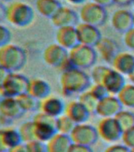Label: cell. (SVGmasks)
Returning a JSON list of instances; mask_svg holds the SVG:
<instances>
[{"instance_id":"cell-1","label":"cell","mask_w":134,"mask_h":152,"mask_svg":"<svg viewBox=\"0 0 134 152\" xmlns=\"http://www.w3.org/2000/svg\"><path fill=\"white\" fill-rule=\"evenodd\" d=\"M62 93L66 97L80 94L89 90L91 78L81 69L72 68L63 71L60 77Z\"/></svg>"},{"instance_id":"cell-2","label":"cell","mask_w":134,"mask_h":152,"mask_svg":"<svg viewBox=\"0 0 134 152\" xmlns=\"http://www.w3.org/2000/svg\"><path fill=\"white\" fill-rule=\"evenodd\" d=\"M26 63L27 54L20 46L9 43L0 48V64L9 72H17Z\"/></svg>"},{"instance_id":"cell-3","label":"cell","mask_w":134,"mask_h":152,"mask_svg":"<svg viewBox=\"0 0 134 152\" xmlns=\"http://www.w3.org/2000/svg\"><path fill=\"white\" fill-rule=\"evenodd\" d=\"M35 13L32 7L23 2H11L7 7V20L10 25L24 28L29 26L33 21Z\"/></svg>"},{"instance_id":"cell-4","label":"cell","mask_w":134,"mask_h":152,"mask_svg":"<svg viewBox=\"0 0 134 152\" xmlns=\"http://www.w3.org/2000/svg\"><path fill=\"white\" fill-rule=\"evenodd\" d=\"M43 61L50 66L56 67L62 72L72 68H76L69 58V51L59 44H51L45 48L43 52Z\"/></svg>"},{"instance_id":"cell-5","label":"cell","mask_w":134,"mask_h":152,"mask_svg":"<svg viewBox=\"0 0 134 152\" xmlns=\"http://www.w3.org/2000/svg\"><path fill=\"white\" fill-rule=\"evenodd\" d=\"M29 79L17 72H10L0 87L2 97H17L28 93Z\"/></svg>"},{"instance_id":"cell-6","label":"cell","mask_w":134,"mask_h":152,"mask_svg":"<svg viewBox=\"0 0 134 152\" xmlns=\"http://www.w3.org/2000/svg\"><path fill=\"white\" fill-rule=\"evenodd\" d=\"M35 140L47 142L56 133L57 118L42 112L38 113L33 119Z\"/></svg>"},{"instance_id":"cell-7","label":"cell","mask_w":134,"mask_h":152,"mask_svg":"<svg viewBox=\"0 0 134 152\" xmlns=\"http://www.w3.org/2000/svg\"><path fill=\"white\" fill-rule=\"evenodd\" d=\"M69 58L76 68H90L96 63L97 52L95 48L79 44L69 51Z\"/></svg>"},{"instance_id":"cell-8","label":"cell","mask_w":134,"mask_h":152,"mask_svg":"<svg viewBox=\"0 0 134 152\" xmlns=\"http://www.w3.org/2000/svg\"><path fill=\"white\" fill-rule=\"evenodd\" d=\"M79 18L83 23L99 28L106 24L107 21V12L105 7L95 2H86L80 8Z\"/></svg>"},{"instance_id":"cell-9","label":"cell","mask_w":134,"mask_h":152,"mask_svg":"<svg viewBox=\"0 0 134 152\" xmlns=\"http://www.w3.org/2000/svg\"><path fill=\"white\" fill-rule=\"evenodd\" d=\"M96 128L99 136L105 142H114L122 140L123 131L115 117L102 118Z\"/></svg>"},{"instance_id":"cell-10","label":"cell","mask_w":134,"mask_h":152,"mask_svg":"<svg viewBox=\"0 0 134 152\" xmlns=\"http://www.w3.org/2000/svg\"><path fill=\"white\" fill-rule=\"evenodd\" d=\"M70 135L73 143L88 147L95 144L99 137L96 128L85 123L77 124Z\"/></svg>"},{"instance_id":"cell-11","label":"cell","mask_w":134,"mask_h":152,"mask_svg":"<svg viewBox=\"0 0 134 152\" xmlns=\"http://www.w3.org/2000/svg\"><path fill=\"white\" fill-rule=\"evenodd\" d=\"M76 28L78 30L80 44L81 45L96 48L103 37L99 28L96 26L81 22L78 24Z\"/></svg>"},{"instance_id":"cell-12","label":"cell","mask_w":134,"mask_h":152,"mask_svg":"<svg viewBox=\"0 0 134 152\" xmlns=\"http://www.w3.org/2000/svg\"><path fill=\"white\" fill-rule=\"evenodd\" d=\"M111 25L117 32L125 34L134 28L133 14L128 10H117L111 17Z\"/></svg>"},{"instance_id":"cell-13","label":"cell","mask_w":134,"mask_h":152,"mask_svg":"<svg viewBox=\"0 0 134 152\" xmlns=\"http://www.w3.org/2000/svg\"><path fill=\"white\" fill-rule=\"evenodd\" d=\"M122 108L123 105L118 97L110 94L99 101L96 114L102 118L115 117L116 115L122 110Z\"/></svg>"},{"instance_id":"cell-14","label":"cell","mask_w":134,"mask_h":152,"mask_svg":"<svg viewBox=\"0 0 134 152\" xmlns=\"http://www.w3.org/2000/svg\"><path fill=\"white\" fill-rule=\"evenodd\" d=\"M55 38L57 44L68 51L80 44L76 26H67L57 28Z\"/></svg>"},{"instance_id":"cell-15","label":"cell","mask_w":134,"mask_h":152,"mask_svg":"<svg viewBox=\"0 0 134 152\" xmlns=\"http://www.w3.org/2000/svg\"><path fill=\"white\" fill-rule=\"evenodd\" d=\"M96 52L100 55L104 61L112 64L117 55L121 52V48L115 40L108 37H102L96 46Z\"/></svg>"},{"instance_id":"cell-16","label":"cell","mask_w":134,"mask_h":152,"mask_svg":"<svg viewBox=\"0 0 134 152\" xmlns=\"http://www.w3.org/2000/svg\"><path fill=\"white\" fill-rule=\"evenodd\" d=\"M79 15L73 10L62 6L51 21L54 27L59 28L67 26H77L79 24Z\"/></svg>"},{"instance_id":"cell-17","label":"cell","mask_w":134,"mask_h":152,"mask_svg":"<svg viewBox=\"0 0 134 152\" xmlns=\"http://www.w3.org/2000/svg\"><path fill=\"white\" fill-rule=\"evenodd\" d=\"M25 112L14 97H2L0 100V115L10 121L21 118Z\"/></svg>"},{"instance_id":"cell-18","label":"cell","mask_w":134,"mask_h":152,"mask_svg":"<svg viewBox=\"0 0 134 152\" xmlns=\"http://www.w3.org/2000/svg\"><path fill=\"white\" fill-rule=\"evenodd\" d=\"M102 84L105 86L110 94L117 95L126 83L123 75L114 69L110 68L104 76Z\"/></svg>"},{"instance_id":"cell-19","label":"cell","mask_w":134,"mask_h":152,"mask_svg":"<svg viewBox=\"0 0 134 152\" xmlns=\"http://www.w3.org/2000/svg\"><path fill=\"white\" fill-rule=\"evenodd\" d=\"M65 109L66 104L59 97L50 95L40 101V112L56 118L65 113Z\"/></svg>"},{"instance_id":"cell-20","label":"cell","mask_w":134,"mask_h":152,"mask_svg":"<svg viewBox=\"0 0 134 152\" xmlns=\"http://www.w3.org/2000/svg\"><path fill=\"white\" fill-rule=\"evenodd\" d=\"M65 114L77 124L85 123L91 113L79 101H71L66 104Z\"/></svg>"},{"instance_id":"cell-21","label":"cell","mask_w":134,"mask_h":152,"mask_svg":"<svg viewBox=\"0 0 134 152\" xmlns=\"http://www.w3.org/2000/svg\"><path fill=\"white\" fill-rule=\"evenodd\" d=\"M111 64L115 71L123 75L129 76L134 69V56L130 52H121Z\"/></svg>"},{"instance_id":"cell-22","label":"cell","mask_w":134,"mask_h":152,"mask_svg":"<svg viewBox=\"0 0 134 152\" xmlns=\"http://www.w3.org/2000/svg\"><path fill=\"white\" fill-rule=\"evenodd\" d=\"M46 143L47 152H69L73 141L70 135L58 132Z\"/></svg>"},{"instance_id":"cell-23","label":"cell","mask_w":134,"mask_h":152,"mask_svg":"<svg viewBox=\"0 0 134 152\" xmlns=\"http://www.w3.org/2000/svg\"><path fill=\"white\" fill-rule=\"evenodd\" d=\"M28 94L35 97L36 99H44L51 94V86L47 82L41 78L29 79Z\"/></svg>"},{"instance_id":"cell-24","label":"cell","mask_w":134,"mask_h":152,"mask_svg":"<svg viewBox=\"0 0 134 152\" xmlns=\"http://www.w3.org/2000/svg\"><path fill=\"white\" fill-rule=\"evenodd\" d=\"M62 5L59 0H36L35 8L38 13L44 18L51 19L61 9Z\"/></svg>"},{"instance_id":"cell-25","label":"cell","mask_w":134,"mask_h":152,"mask_svg":"<svg viewBox=\"0 0 134 152\" xmlns=\"http://www.w3.org/2000/svg\"><path fill=\"white\" fill-rule=\"evenodd\" d=\"M2 140L7 151L9 148L22 142L18 130L12 127H6L2 128Z\"/></svg>"},{"instance_id":"cell-26","label":"cell","mask_w":134,"mask_h":152,"mask_svg":"<svg viewBox=\"0 0 134 152\" xmlns=\"http://www.w3.org/2000/svg\"><path fill=\"white\" fill-rule=\"evenodd\" d=\"M19 104L25 113L26 112H35L40 110V101L30 95L28 93L17 97Z\"/></svg>"},{"instance_id":"cell-27","label":"cell","mask_w":134,"mask_h":152,"mask_svg":"<svg viewBox=\"0 0 134 152\" xmlns=\"http://www.w3.org/2000/svg\"><path fill=\"white\" fill-rule=\"evenodd\" d=\"M118 100L123 106L134 108V85L125 84V86L117 94Z\"/></svg>"},{"instance_id":"cell-28","label":"cell","mask_w":134,"mask_h":152,"mask_svg":"<svg viewBox=\"0 0 134 152\" xmlns=\"http://www.w3.org/2000/svg\"><path fill=\"white\" fill-rule=\"evenodd\" d=\"M77 124L71 120L68 116L64 113L59 117H57L56 128L59 133L65 134V135H70L73 128H75Z\"/></svg>"},{"instance_id":"cell-29","label":"cell","mask_w":134,"mask_h":152,"mask_svg":"<svg viewBox=\"0 0 134 152\" xmlns=\"http://www.w3.org/2000/svg\"><path fill=\"white\" fill-rule=\"evenodd\" d=\"M78 101L84 104V106L89 111L90 113H96V109L99 101L92 95L89 90H86L82 94H80L79 98H78Z\"/></svg>"},{"instance_id":"cell-30","label":"cell","mask_w":134,"mask_h":152,"mask_svg":"<svg viewBox=\"0 0 134 152\" xmlns=\"http://www.w3.org/2000/svg\"><path fill=\"white\" fill-rule=\"evenodd\" d=\"M115 119L123 132L134 127V113L128 110H122L115 116Z\"/></svg>"},{"instance_id":"cell-31","label":"cell","mask_w":134,"mask_h":152,"mask_svg":"<svg viewBox=\"0 0 134 152\" xmlns=\"http://www.w3.org/2000/svg\"><path fill=\"white\" fill-rule=\"evenodd\" d=\"M18 132L21 138L22 142L27 143L35 140L34 132V123L33 121H26L19 126Z\"/></svg>"},{"instance_id":"cell-32","label":"cell","mask_w":134,"mask_h":152,"mask_svg":"<svg viewBox=\"0 0 134 152\" xmlns=\"http://www.w3.org/2000/svg\"><path fill=\"white\" fill-rule=\"evenodd\" d=\"M110 67L103 65L96 66L92 71V79L95 84H102L103 79Z\"/></svg>"},{"instance_id":"cell-33","label":"cell","mask_w":134,"mask_h":152,"mask_svg":"<svg viewBox=\"0 0 134 152\" xmlns=\"http://www.w3.org/2000/svg\"><path fill=\"white\" fill-rule=\"evenodd\" d=\"M89 91L99 101L110 95L107 90L103 84H95L94 83V85L91 86V87L89 88Z\"/></svg>"},{"instance_id":"cell-34","label":"cell","mask_w":134,"mask_h":152,"mask_svg":"<svg viewBox=\"0 0 134 152\" xmlns=\"http://www.w3.org/2000/svg\"><path fill=\"white\" fill-rule=\"evenodd\" d=\"M25 144L28 152H47V143L40 140H33Z\"/></svg>"},{"instance_id":"cell-35","label":"cell","mask_w":134,"mask_h":152,"mask_svg":"<svg viewBox=\"0 0 134 152\" xmlns=\"http://www.w3.org/2000/svg\"><path fill=\"white\" fill-rule=\"evenodd\" d=\"M11 40V33L9 28L0 23V48L8 45Z\"/></svg>"},{"instance_id":"cell-36","label":"cell","mask_w":134,"mask_h":152,"mask_svg":"<svg viewBox=\"0 0 134 152\" xmlns=\"http://www.w3.org/2000/svg\"><path fill=\"white\" fill-rule=\"evenodd\" d=\"M122 140L123 144L130 149L134 148V127L123 132Z\"/></svg>"},{"instance_id":"cell-37","label":"cell","mask_w":134,"mask_h":152,"mask_svg":"<svg viewBox=\"0 0 134 152\" xmlns=\"http://www.w3.org/2000/svg\"><path fill=\"white\" fill-rule=\"evenodd\" d=\"M124 43L126 47L134 51V28L124 34Z\"/></svg>"},{"instance_id":"cell-38","label":"cell","mask_w":134,"mask_h":152,"mask_svg":"<svg viewBox=\"0 0 134 152\" xmlns=\"http://www.w3.org/2000/svg\"><path fill=\"white\" fill-rule=\"evenodd\" d=\"M104 152H131V149L124 144H114L107 147Z\"/></svg>"},{"instance_id":"cell-39","label":"cell","mask_w":134,"mask_h":152,"mask_svg":"<svg viewBox=\"0 0 134 152\" xmlns=\"http://www.w3.org/2000/svg\"><path fill=\"white\" fill-rule=\"evenodd\" d=\"M69 152H93L91 147H88L85 145H80L77 144V143H73L71 145L70 148Z\"/></svg>"},{"instance_id":"cell-40","label":"cell","mask_w":134,"mask_h":152,"mask_svg":"<svg viewBox=\"0 0 134 152\" xmlns=\"http://www.w3.org/2000/svg\"><path fill=\"white\" fill-rule=\"evenodd\" d=\"M7 152H28L26 148V144L24 142H21L20 144L14 146V147L9 148Z\"/></svg>"},{"instance_id":"cell-41","label":"cell","mask_w":134,"mask_h":152,"mask_svg":"<svg viewBox=\"0 0 134 152\" xmlns=\"http://www.w3.org/2000/svg\"><path fill=\"white\" fill-rule=\"evenodd\" d=\"M9 73L10 72L9 71H7L4 66H2L0 64V87L2 86V85L6 80V78H7V76L9 75Z\"/></svg>"},{"instance_id":"cell-42","label":"cell","mask_w":134,"mask_h":152,"mask_svg":"<svg viewBox=\"0 0 134 152\" xmlns=\"http://www.w3.org/2000/svg\"><path fill=\"white\" fill-rule=\"evenodd\" d=\"M92 2L105 8L111 7L112 5L114 4V0H92Z\"/></svg>"},{"instance_id":"cell-43","label":"cell","mask_w":134,"mask_h":152,"mask_svg":"<svg viewBox=\"0 0 134 152\" xmlns=\"http://www.w3.org/2000/svg\"><path fill=\"white\" fill-rule=\"evenodd\" d=\"M7 18V7L2 2H0V23Z\"/></svg>"},{"instance_id":"cell-44","label":"cell","mask_w":134,"mask_h":152,"mask_svg":"<svg viewBox=\"0 0 134 152\" xmlns=\"http://www.w3.org/2000/svg\"><path fill=\"white\" fill-rule=\"evenodd\" d=\"M134 0H114V4L120 7H128L133 3Z\"/></svg>"},{"instance_id":"cell-45","label":"cell","mask_w":134,"mask_h":152,"mask_svg":"<svg viewBox=\"0 0 134 152\" xmlns=\"http://www.w3.org/2000/svg\"><path fill=\"white\" fill-rule=\"evenodd\" d=\"M7 147H5L4 142L2 140V129H0V152H7Z\"/></svg>"},{"instance_id":"cell-46","label":"cell","mask_w":134,"mask_h":152,"mask_svg":"<svg viewBox=\"0 0 134 152\" xmlns=\"http://www.w3.org/2000/svg\"><path fill=\"white\" fill-rule=\"evenodd\" d=\"M67 2L73 5H80L83 4L86 0H66Z\"/></svg>"},{"instance_id":"cell-47","label":"cell","mask_w":134,"mask_h":152,"mask_svg":"<svg viewBox=\"0 0 134 152\" xmlns=\"http://www.w3.org/2000/svg\"><path fill=\"white\" fill-rule=\"evenodd\" d=\"M128 78H129V79L130 80V82L132 83V84H133L134 85V69H133V71L131 72V74H130V75L128 76Z\"/></svg>"},{"instance_id":"cell-48","label":"cell","mask_w":134,"mask_h":152,"mask_svg":"<svg viewBox=\"0 0 134 152\" xmlns=\"http://www.w3.org/2000/svg\"><path fill=\"white\" fill-rule=\"evenodd\" d=\"M10 1H12V0H0V2H10Z\"/></svg>"},{"instance_id":"cell-49","label":"cell","mask_w":134,"mask_h":152,"mask_svg":"<svg viewBox=\"0 0 134 152\" xmlns=\"http://www.w3.org/2000/svg\"><path fill=\"white\" fill-rule=\"evenodd\" d=\"M131 152H134V148H133V149H131Z\"/></svg>"},{"instance_id":"cell-50","label":"cell","mask_w":134,"mask_h":152,"mask_svg":"<svg viewBox=\"0 0 134 152\" xmlns=\"http://www.w3.org/2000/svg\"><path fill=\"white\" fill-rule=\"evenodd\" d=\"M133 7H134V1H133Z\"/></svg>"},{"instance_id":"cell-51","label":"cell","mask_w":134,"mask_h":152,"mask_svg":"<svg viewBox=\"0 0 134 152\" xmlns=\"http://www.w3.org/2000/svg\"><path fill=\"white\" fill-rule=\"evenodd\" d=\"M133 18H134V14H133Z\"/></svg>"}]
</instances>
